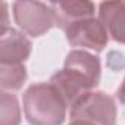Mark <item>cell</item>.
Returning <instances> with one entry per match:
<instances>
[{"instance_id": "1", "label": "cell", "mask_w": 125, "mask_h": 125, "mask_svg": "<svg viewBox=\"0 0 125 125\" xmlns=\"http://www.w3.org/2000/svg\"><path fill=\"white\" fill-rule=\"evenodd\" d=\"M100 78V59L85 50H72L65 59L63 68L50 78V84L56 87L65 103L72 107L99 85Z\"/></svg>"}, {"instance_id": "2", "label": "cell", "mask_w": 125, "mask_h": 125, "mask_svg": "<svg viewBox=\"0 0 125 125\" xmlns=\"http://www.w3.org/2000/svg\"><path fill=\"white\" fill-rule=\"evenodd\" d=\"M22 103L30 125H62L65 122L68 104L50 83L30 85L22 96Z\"/></svg>"}, {"instance_id": "3", "label": "cell", "mask_w": 125, "mask_h": 125, "mask_svg": "<svg viewBox=\"0 0 125 125\" xmlns=\"http://www.w3.org/2000/svg\"><path fill=\"white\" fill-rule=\"evenodd\" d=\"M116 103L103 91H91L71 107V121H85L93 125H116Z\"/></svg>"}, {"instance_id": "4", "label": "cell", "mask_w": 125, "mask_h": 125, "mask_svg": "<svg viewBox=\"0 0 125 125\" xmlns=\"http://www.w3.org/2000/svg\"><path fill=\"white\" fill-rule=\"evenodd\" d=\"M13 19L16 25L31 37H40L56 25V15L50 3L30 0L13 3Z\"/></svg>"}, {"instance_id": "5", "label": "cell", "mask_w": 125, "mask_h": 125, "mask_svg": "<svg viewBox=\"0 0 125 125\" xmlns=\"http://www.w3.org/2000/svg\"><path fill=\"white\" fill-rule=\"evenodd\" d=\"M66 40L74 47L90 49L94 52H102L109 41V34L100 19L88 18L78 21L63 30Z\"/></svg>"}, {"instance_id": "6", "label": "cell", "mask_w": 125, "mask_h": 125, "mask_svg": "<svg viewBox=\"0 0 125 125\" xmlns=\"http://www.w3.org/2000/svg\"><path fill=\"white\" fill-rule=\"evenodd\" d=\"M31 49L32 44L24 32L10 27L0 31V63H24Z\"/></svg>"}, {"instance_id": "7", "label": "cell", "mask_w": 125, "mask_h": 125, "mask_svg": "<svg viewBox=\"0 0 125 125\" xmlns=\"http://www.w3.org/2000/svg\"><path fill=\"white\" fill-rule=\"evenodd\" d=\"M99 19L113 41L125 44V2L100 3Z\"/></svg>"}, {"instance_id": "8", "label": "cell", "mask_w": 125, "mask_h": 125, "mask_svg": "<svg viewBox=\"0 0 125 125\" xmlns=\"http://www.w3.org/2000/svg\"><path fill=\"white\" fill-rule=\"evenodd\" d=\"M50 5L56 15V25L62 31L78 21L94 18L96 6L91 2L78 0V2H56Z\"/></svg>"}, {"instance_id": "9", "label": "cell", "mask_w": 125, "mask_h": 125, "mask_svg": "<svg viewBox=\"0 0 125 125\" xmlns=\"http://www.w3.org/2000/svg\"><path fill=\"white\" fill-rule=\"evenodd\" d=\"M27 81L24 63H0V85L3 91H16Z\"/></svg>"}, {"instance_id": "10", "label": "cell", "mask_w": 125, "mask_h": 125, "mask_svg": "<svg viewBox=\"0 0 125 125\" xmlns=\"http://www.w3.org/2000/svg\"><path fill=\"white\" fill-rule=\"evenodd\" d=\"M21 107L15 94L2 91L0 97V125H19Z\"/></svg>"}, {"instance_id": "11", "label": "cell", "mask_w": 125, "mask_h": 125, "mask_svg": "<svg viewBox=\"0 0 125 125\" xmlns=\"http://www.w3.org/2000/svg\"><path fill=\"white\" fill-rule=\"evenodd\" d=\"M116 97H118V100H119V103H122V104H125V78L122 80V83H121V85H119V88H118V93H116Z\"/></svg>"}, {"instance_id": "12", "label": "cell", "mask_w": 125, "mask_h": 125, "mask_svg": "<svg viewBox=\"0 0 125 125\" xmlns=\"http://www.w3.org/2000/svg\"><path fill=\"white\" fill-rule=\"evenodd\" d=\"M2 15H3V21H2V30L3 28H8V5L3 2L2 3Z\"/></svg>"}, {"instance_id": "13", "label": "cell", "mask_w": 125, "mask_h": 125, "mask_svg": "<svg viewBox=\"0 0 125 125\" xmlns=\"http://www.w3.org/2000/svg\"><path fill=\"white\" fill-rule=\"evenodd\" d=\"M69 125H93L90 122H85V121H71Z\"/></svg>"}]
</instances>
